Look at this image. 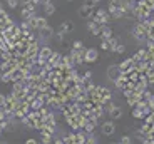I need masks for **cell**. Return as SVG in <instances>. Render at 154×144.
<instances>
[{"label": "cell", "instance_id": "6da1fadb", "mask_svg": "<svg viewBox=\"0 0 154 144\" xmlns=\"http://www.w3.org/2000/svg\"><path fill=\"white\" fill-rule=\"evenodd\" d=\"M132 37H134L136 40H144L147 37V30L141 22L136 23L134 27H132Z\"/></svg>", "mask_w": 154, "mask_h": 144}, {"label": "cell", "instance_id": "7a4b0ae2", "mask_svg": "<svg viewBox=\"0 0 154 144\" xmlns=\"http://www.w3.org/2000/svg\"><path fill=\"white\" fill-rule=\"evenodd\" d=\"M52 54H54V52L50 51L49 47H42V49L38 51V64H40V66H45V64L50 60Z\"/></svg>", "mask_w": 154, "mask_h": 144}, {"label": "cell", "instance_id": "3957f363", "mask_svg": "<svg viewBox=\"0 0 154 144\" xmlns=\"http://www.w3.org/2000/svg\"><path fill=\"white\" fill-rule=\"evenodd\" d=\"M87 29H89V32L92 35H100V30H102V25H100L97 20H94V19H91L87 22Z\"/></svg>", "mask_w": 154, "mask_h": 144}, {"label": "cell", "instance_id": "277c9868", "mask_svg": "<svg viewBox=\"0 0 154 144\" xmlns=\"http://www.w3.org/2000/svg\"><path fill=\"white\" fill-rule=\"evenodd\" d=\"M109 14H111L112 19H121V17L126 15V10H124V7H114V5H109Z\"/></svg>", "mask_w": 154, "mask_h": 144}, {"label": "cell", "instance_id": "5b68a950", "mask_svg": "<svg viewBox=\"0 0 154 144\" xmlns=\"http://www.w3.org/2000/svg\"><path fill=\"white\" fill-rule=\"evenodd\" d=\"M121 74H122V70H121L119 66H114V64H112V66L107 67V77L111 79V81H116Z\"/></svg>", "mask_w": 154, "mask_h": 144}, {"label": "cell", "instance_id": "8992f818", "mask_svg": "<svg viewBox=\"0 0 154 144\" xmlns=\"http://www.w3.org/2000/svg\"><path fill=\"white\" fill-rule=\"evenodd\" d=\"M116 133V126L112 121H106L104 124H102V134L104 136H112V134Z\"/></svg>", "mask_w": 154, "mask_h": 144}, {"label": "cell", "instance_id": "52a82bcc", "mask_svg": "<svg viewBox=\"0 0 154 144\" xmlns=\"http://www.w3.org/2000/svg\"><path fill=\"white\" fill-rule=\"evenodd\" d=\"M99 59V52L96 49H87L85 51V62H96Z\"/></svg>", "mask_w": 154, "mask_h": 144}, {"label": "cell", "instance_id": "ba28073f", "mask_svg": "<svg viewBox=\"0 0 154 144\" xmlns=\"http://www.w3.org/2000/svg\"><path fill=\"white\" fill-rule=\"evenodd\" d=\"M107 114L112 121H114V119H119V117L122 116V111H121V107H117V106H112L111 109L107 111Z\"/></svg>", "mask_w": 154, "mask_h": 144}, {"label": "cell", "instance_id": "9c48e42d", "mask_svg": "<svg viewBox=\"0 0 154 144\" xmlns=\"http://www.w3.org/2000/svg\"><path fill=\"white\" fill-rule=\"evenodd\" d=\"M62 59H64V57H62L60 54H55V52H54V54H52V57H50L49 62L52 64V66H54V69H59V67L62 66Z\"/></svg>", "mask_w": 154, "mask_h": 144}, {"label": "cell", "instance_id": "30bf717a", "mask_svg": "<svg viewBox=\"0 0 154 144\" xmlns=\"http://www.w3.org/2000/svg\"><path fill=\"white\" fill-rule=\"evenodd\" d=\"M121 70L122 72H127V70H131L132 67H134V59H126V60H122V62L119 64Z\"/></svg>", "mask_w": 154, "mask_h": 144}, {"label": "cell", "instance_id": "8fae6325", "mask_svg": "<svg viewBox=\"0 0 154 144\" xmlns=\"http://www.w3.org/2000/svg\"><path fill=\"white\" fill-rule=\"evenodd\" d=\"M147 55H149L147 49H146V51H137L134 54V57H132V59H134V64L136 62H141V60H147Z\"/></svg>", "mask_w": 154, "mask_h": 144}, {"label": "cell", "instance_id": "7c38bea8", "mask_svg": "<svg viewBox=\"0 0 154 144\" xmlns=\"http://www.w3.org/2000/svg\"><path fill=\"white\" fill-rule=\"evenodd\" d=\"M100 37H102V40H109L112 37V29L109 27L107 23L106 25H102V30H100Z\"/></svg>", "mask_w": 154, "mask_h": 144}, {"label": "cell", "instance_id": "4fadbf2b", "mask_svg": "<svg viewBox=\"0 0 154 144\" xmlns=\"http://www.w3.org/2000/svg\"><path fill=\"white\" fill-rule=\"evenodd\" d=\"M38 32H40V37H42V39H50V37L54 35V30H52V27H49V25L44 27L42 30H38Z\"/></svg>", "mask_w": 154, "mask_h": 144}, {"label": "cell", "instance_id": "5bb4252c", "mask_svg": "<svg viewBox=\"0 0 154 144\" xmlns=\"http://www.w3.org/2000/svg\"><path fill=\"white\" fill-rule=\"evenodd\" d=\"M44 12H45V15H52L55 12V7H54V4L52 2H49V4H45L44 5Z\"/></svg>", "mask_w": 154, "mask_h": 144}, {"label": "cell", "instance_id": "9a60e30c", "mask_svg": "<svg viewBox=\"0 0 154 144\" xmlns=\"http://www.w3.org/2000/svg\"><path fill=\"white\" fill-rule=\"evenodd\" d=\"M45 126H55V117H54V114H47V117H45Z\"/></svg>", "mask_w": 154, "mask_h": 144}, {"label": "cell", "instance_id": "2e32d148", "mask_svg": "<svg viewBox=\"0 0 154 144\" xmlns=\"http://www.w3.org/2000/svg\"><path fill=\"white\" fill-rule=\"evenodd\" d=\"M72 23H69V22H66V23H62L60 27H59V32H67V30H72Z\"/></svg>", "mask_w": 154, "mask_h": 144}, {"label": "cell", "instance_id": "e0dca14e", "mask_svg": "<svg viewBox=\"0 0 154 144\" xmlns=\"http://www.w3.org/2000/svg\"><path fill=\"white\" fill-rule=\"evenodd\" d=\"M77 142H87V133H79L77 134Z\"/></svg>", "mask_w": 154, "mask_h": 144}, {"label": "cell", "instance_id": "ac0fdd59", "mask_svg": "<svg viewBox=\"0 0 154 144\" xmlns=\"http://www.w3.org/2000/svg\"><path fill=\"white\" fill-rule=\"evenodd\" d=\"M124 4H126V0H111L109 2V5H114V7H124Z\"/></svg>", "mask_w": 154, "mask_h": 144}, {"label": "cell", "instance_id": "d6986e66", "mask_svg": "<svg viewBox=\"0 0 154 144\" xmlns=\"http://www.w3.org/2000/svg\"><path fill=\"white\" fill-rule=\"evenodd\" d=\"M5 2H7V5L10 8H15L17 5H19V0H5Z\"/></svg>", "mask_w": 154, "mask_h": 144}, {"label": "cell", "instance_id": "ffe728a7", "mask_svg": "<svg viewBox=\"0 0 154 144\" xmlns=\"http://www.w3.org/2000/svg\"><path fill=\"white\" fill-rule=\"evenodd\" d=\"M119 142H132V139H131V137H129V136H122V137H121V139H119Z\"/></svg>", "mask_w": 154, "mask_h": 144}, {"label": "cell", "instance_id": "44dd1931", "mask_svg": "<svg viewBox=\"0 0 154 144\" xmlns=\"http://www.w3.org/2000/svg\"><path fill=\"white\" fill-rule=\"evenodd\" d=\"M124 49H126V47L122 45V42H121L119 45H117V49H116V54H122V52H124Z\"/></svg>", "mask_w": 154, "mask_h": 144}, {"label": "cell", "instance_id": "7402d4cb", "mask_svg": "<svg viewBox=\"0 0 154 144\" xmlns=\"http://www.w3.org/2000/svg\"><path fill=\"white\" fill-rule=\"evenodd\" d=\"M5 102H7V97H5L4 94H0V107H4Z\"/></svg>", "mask_w": 154, "mask_h": 144}, {"label": "cell", "instance_id": "603a6c76", "mask_svg": "<svg viewBox=\"0 0 154 144\" xmlns=\"http://www.w3.org/2000/svg\"><path fill=\"white\" fill-rule=\"evenodd\" d=\"M72 47H74V49H82V42H81V40H75V42L72 44Z\"/></svg>", "mask_w": 154, "mask_h": 144}, {"label": "cell", "instance_id": "cb8c5ba5", "mask_svg": "<svg viewBox=\"0 0 154 144\" xmlns=\"http://www.w3.org/2000/svg\"><path fill=\"white\" fill-rule=\"evenodd\" d=\"M84 77H85V79H91V77H92V70H85Z\"/></svg>", "mask_w": 154, "mask_h": 144}, {"label": "cell", "instance_id": "d4e9b609", "mask_svg": "<svg viewBox=\"0 0 154 144\" xmlns=\"http://www.w3.org/2000/svg\"><path fill=\"white\" fill-rule=\"evenodd\" d=\"M20 2H22L23 5H29V4H32V2H34V0H20Z\"/></svg>", "mask_w": 154, "mask_h": 144}, {"label": "cell", "instance_id": "484cf974", "mask_svg": "<svg viewBox=\"0 0 154 144\" xmlns=\"http://www.w3.org/2000/svg\"><path fill=\"white\" fill-rule=\"evenodd\" d=\"M40 2V5H45V4H49V2H52V0H38Z\"/></svg>", "mask_w": 154, "mask_h": 144}, {"label": "cell", "instance_id": "4316f807", "mask_svg": "<svg viewBox=\"0 0 154 144\" xmlns=\"http://www.w3.org/2000/svg\"><path fill=\"white\" fill-rule=\"evenodd\" d=\"M0 12H4V8H2V4H0Z\"/></svg>", "mask_w": 154, "mask_h": 144}, {"label": "cell", "instance_id": "83f0119b", "mask_svg": "<svg viewBox=\"0 0 154 144\" xmlns=\"http://www.w3.org/2000/svg\"><path fill=\"white\" fill-rule=\"evenodd\" d=\"M96 2H97V4H99V2H100V0H96Z\"/></svg>", "mask_w": 154, "mask_h": 144}, {"label": "cell", "instance_id": "f1b7e54d", "mask_svg": "<svg viewBox=\"0 0 154 144\" xmlns=\"http://www.w3.org/2000/svg\"><path fill=\"white\" fill-rule=\"evenodd\" d=\"M67 2H72V0H67Z\"/></svg>", "mask_w": 154, "mask_h": 144}, {"label": "cell", "instance_id": "f546056e", "mask_svg": "<svg viewBox=\"0 0 154 144\" xmlns=\"http://www.w3.org/2000/svg\"><path fill=\"white\" fill-rule=\"evenodd\" d=\"M0 75H2V74H0ZM0 81H2V79H0Z\"/></svg>", "mask_w": 154, "mask_h": 144}]
</instances>
